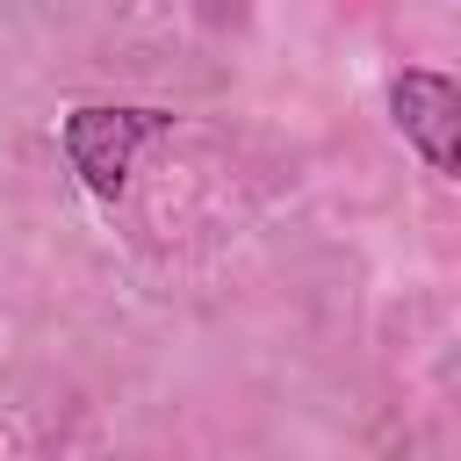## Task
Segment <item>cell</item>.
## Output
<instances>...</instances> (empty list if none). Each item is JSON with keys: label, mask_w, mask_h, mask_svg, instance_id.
I'll list each match as a JSON object with an SVG mask.
<instances>
[{"label": "cell", "mask_w": 461, "mask_h": 461, "mask_svg": "<svg viewBox=\"0 0 461 461\" xmlns=\"http://www.w3.org/2000/svg\"><path fill=\"white\" fill-rule=\"evenodd\" d=\"M158 130H173L166 108H72V115H65V158H72V173H79L94 194H115V187L130 180V158H137Z\"/></svg>", "instance_id": "cell-1"}, {"label": "cell", "mask_w": 461, "mask_h": 461, "mask_svg": "<svg viewBox=\"0 0 461 461\" xmlns=\"http://www.w3.org/2000/svg\"><path fill=\"white\" fill-rule=\"evenodd\" d=\"M389 115L396 130L418 144V158L447 180H461V86L439 72H403L389 86Z\"/></svg>", "instance_id": "cell-2"}]
</instances>
